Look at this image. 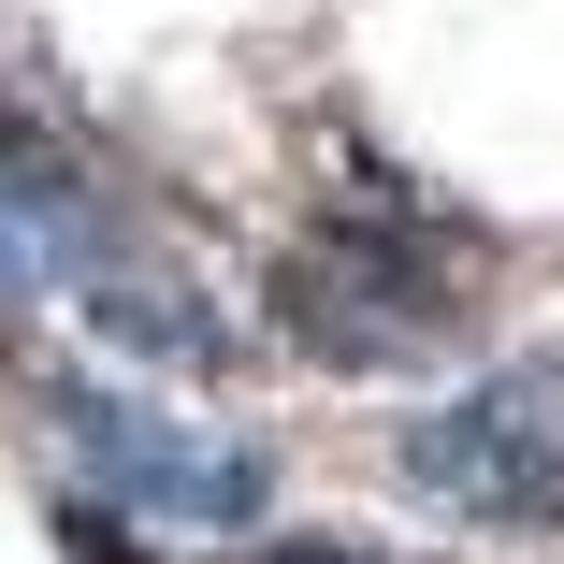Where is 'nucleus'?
Returning <instances> with one entry per match:
<instances>
[{
    "label": "nucleus",
    "mask_w": 564,
    "mask_h": 564,
    "mask_svg": "<svg viewBox=\"0 0 564 564\" xmlns=\"http://www.w3.org/2000/svg\"><path fill=\"white\" fill-rule=\"evenodd\" d=\"M261 304L333 377H420V362L464 348V261H448V232L420 217L405 174H391V203L304 217V232L275 247V275H261Z\"/></svg>",
    "instance_id": "f257e3e1"
},
{
    "label": "nucleus",
    "mask_w": 564,
    "mask_h": 564,
    "mask_svg": "<svg viewBox=\"0 0 564 564\" xmlns=\"http://www.w3.org/2000/svg\"><path fill=\"white\" fill-rule=\"evenodd\" d=\"M405 478L492 535H550L564 521V348H521L507 377L405 420Z\"/></svg>",
    "instance_id": "7ed1b4c3"
},
{
    "label": "nucleus",
    "mask_w": 564,
    "mask_h": 564,
    "mask_svg": "<svg viewBox=\"0 0 564 564\" xmlns=\"http://www.w3.org/2000/svg\"><path fill=\"white\" fill-rule=\"evenodd\" d=\"M0 232H15V247H44L58 275L117 247V188H101L87 131H73V117H44L30 87H0Z\"/></svg>",
    "instance_id": "20e7f679"
},
{
    "label": "nucleus",
    "mask_w": 564,
    "mask_h": 564,
    "mask_svg": "<svg viewBox=\"0 0 564 564\" xmlns=\"http://www.w3.org/2000/svg\"><path fill=\"white\" fill-rule=\"evenodd\" d=\"M73 304H87V333H101V348H117V362H145V377H217V362H232V318H217L174 261H145L131 232L101 247V261H73Z\"/></svg>",
    "instance_id": "39448f33"
},
{
    "label": "nucleus",
    "mask_w": 564,
    "mask_h": 564,
    "mask_svg": "<svg viewBox=\"0 0 564 564\" xmlns=\"http://www.w3.org/2000/svg\"><path fill=\"white\" fill-rule=\"evenodd\" d=\"M44 420H58V448L87 464V492L117 507V521H160V535H247V521L275 507V464H261V448L174 420L160 391L44 377Z\"/></svg>",
    "instance_id": "f03ea898"
},
{
    "label": "nucleus",
    "mask_w": 564,
    "mask_h": 564,
    "mask_svg": "<svg viewBox=\"0 0 564 564\" xmlns=\"http://www.w3.org/2000/svg\"><path fill=\"white\" fill-rule=\"evenodd\" d=\"M58 550H73V564H145V550H131V521H117V507H73V521H58Z\"/></svg>",
    "instance_id": "423d86ee"
},
{
    "label": "nucleus",
    "mask_w": 564,
    "mask_h": 564,
    "mask_svg": "<svg viewBox=\"0 0 564 564\" xmlns=\"http://www.w3.org/2000/svg\"><path fill=\"white\" fill-rule=\"evenodd\" d=\"M217 564H377V550H348V535H275V550H217Z\"/></svg>",
    "instance_id": "0eeeda50"
}]
</instances>
